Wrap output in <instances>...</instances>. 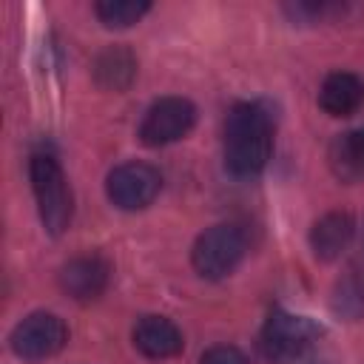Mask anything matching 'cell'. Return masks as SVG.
<instances>
[{
	"label": "cell",
	"instance_id": "cell-1",
	"mask_svg": "<svg viewBox=\"0 0 364 364\" xmlns=\"http://www.w3.org/2000/svg\"><path fill=\"white\" fill-rule=\"evenodd\" d=\"M273 154V117L262 102H239L225 119V168L256 176Z\"/></svg>",
	"mask_w": 364,
	"mask_h": 364
},
{
	"label": "cell",
	"instance_id": "cell-2",
	"mask_svg": "<svg viewBox=\"0 0 364 364\" xmlns=\"http://www.w3.org/2000/svg\"><path fill=\"white\" fill-rule=\"evenodd\" d=\"M28 176H31V188H34L43 228L51 236L65 233V228L71 225V216H74V196H71V185L65 179V171L60 168V162L54 156L37 154L28 162Z\"/></svg>",
	"mask_w": 364,
	"mask_h": 364
},
{
	"label": "cell",
	"instance_id": "cell-3",
	"mask_svg": "<svg viewBox=\"0 0 364 364\" xmlns=\"http://www.w3.org/2000/svg\"><path fill=\"white\" fill-rule=\"evenodd\" d=\"M316 336H318V327L310 318L287 310H273L262 327L259 347L270 364H296L310 350Z\"/></svg>",
	"mask_w": 364,
	"mask_h": 364
},
{
	"label": "cell",
	"instance_id": "cell-4",
	"mask_svg": "<svg viewBox=\"0 0 364 364\" xmlns=\"http://www.w3.org/2000/svg\"><path fill=\"white\" fill-rule=\"evenodd\" d=\"M245 250H247V239H245L242 228L213 225L196 236L193 250H191V262L202 279H225L228 273L236 270Z\"/></svg>",
	"mask_w": 364,
	"mask_h": 364
},
{
	"label": "cell",
	"instance_id": "cell-5",
	"mask_svg": "<svg viewBox=\"0 0 364 364\" xmlns=\"http://www.w3.org/2000/svg\"><path fill=\"white\" fill-rule=\"evenodd\" d=\"M65 341H68L65 321L54 313H46V310L28 313L23 321L14 324V330L9 336L11 353L23 361H31V364L57 355L65 347Z\"/></svg>",
	"mask_w": 364,
	"mask_h": 364
},
{
	"label": "cell",
	"instance_id": "cell-6",
	"mask_svg": "<svg viewBox=\"0 0 364 364\" xmlns=\"http://www.w3.org/2000/svg\"><path fill=\"white\" fill-rule=\"evenodd\" d=\"M162 188V176L148 162H122L105 179V193L119 210H142L148 208Z\"/></svg>",
	"mask_w": 364,
	"mask_h": 364
},
{
	"label": "cell",
	"instance_id": "cell-7",
	"mask_svg": "<svg viewBox=\"0 0 364 364\" xmlns=\"http://www.w3.org/2000/svg\"><path fill=\"white\" fill-rule=\"evenodd\" d=\"M196 122V108L191 100L185 97H162L156 100L139 125V139L151 148L159 145H171L176 139H182Z\"/></svg>",
	"mask_w": 364,
	"mask_h": 364
},
{
	"label": "cell",
	"instance_id": "cell-8",
	"mask_svg": "<svg viewBox=\"0 0 364 364\" xmlns=\"http://www.w3.org/2000/svg\"><path fill=\"white\" fill-rule=\"evenodd\" d=\"M108 276H111V267L102 256L82 253V256L68 259L60 267V287L77 301H94L105 293Z\"/></svg>",
	"mask_w": 364,
	"mask_h": 364
},
{
	"label": "cell",
	"instance_id": "cell-9",
	"mask_svg": "<svg viewBox=\"0 0 364 364\" xmlns=\"http://www.w3.org/2000/svg\"><path fill=\"white\" fill-rule=\"evenodd\" d=\"M134 347L148 358H171L185 347L182 330L165 316H142L134 324Z\"/></svg>",
	"mask_w": 364,
	"mask_h": 364
},
{
	"label": "cell",
	"instance_id": "cell-10",
	"mask_svg": "<svg viewBox=\"0 0 364 364\" xmlns=\"http://www.w3.org/2000/svg\"><path fill=\"white\" fill-rule=\"evenodd\" d=\"M318 105L330 117H350L364 105V80L353 71H333L318 88Z\"/></svg>",
	"mask_w": 364,
	"mask_h": 364
},
{
	"label": "cell",
	"instance_id": "cell-11",
	"mask_svg": "<svg viewBox=\"0 0 364 364\" xmlns=\"http://www.w3.org/2000/svg\"><path fill=\"white\" fill-rule=\"evenodd\" d=\"M353 233H355L353 216L347 210H330V213H324L313 225V230H310V247H313L316 259L333 262V259H338L347 250Z\"/></svg>",
	"mask_w": 364,
	"mask_h": 364
},
{
	"label": "cell",
	"instance_id": "cell-12",
	"mask_svg": "<svg viewBox=\"0 0 364 364\" xmlns=\"http://www.w3.org/2000/svg\"><path fill=\"white\" fill-rule=\"evenodd\" d=\"M327 162H330V171L336 173V179H341L347 185L364 182V128L338 134L330 142Z\"/></svg>",
	"mask_w": 364,
	"mask_h": 364
},
{
	"label": "cell",
	"instance_id": "cell-13",
	"mask_svg": "<svg viewBox=\"0 0 364 364\" xmlns=\"http://www.w3.org/2000/svg\"><path fill=\"white\" fill-rule=\"evenodd\" d=\"M94 80L105 91H125L136 77V57L128 46H108L94 60Z\"/></svg>",
	"mask_w": 364,
	"mask_h": 364
},
{
	"label": "cell",
	"instance_id": "cell-14",
	"mask_svg": "<svg viewBox=\"0 0 364 364\" xmlns=\"http://www.w3.org/2000/svg\"><path fill=\"white\" fill-rule=\"evenodd\" d=\"M148 9L151 6L142 0H102L94 6V14L108 28H128V26L139 23V17L148 14Z\"/></svg>",
	"mask_w": 364,
	"mask_h": 364
},
{
	"label": "cell",
	"instance_id": "cell-15",
	"mask_svg": "<svg viewBox=\"0 0 364 364\" xmlns=\"http://www.w3.org/2000/svg\"><path fill=\"white\" fill-rule=\"evenodd\" d=\"M336 310H344L347 316H361L364 313V279L361 276H347L338 284Z\"/></svg>",
	"mask_w": 364,
	"mask_h": 364
},
{
	"label": "cell",
	"instance_id": "cell-16",
	"mask_svg": "<svg viewBox=\"0 0 364 364\" xmlns=\"http://www.w3.org/2000/svg\"><path fill=\"white\" fill-rule=\"evenodd\" d=\"M199 364H247V358L233 344H216V347L205 350V355H202Z\"/></svg>",
	"mask_w": 364,
	"mask_h": 364
}]
</instances>
